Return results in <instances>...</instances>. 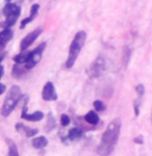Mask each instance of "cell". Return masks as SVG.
Instances as JSON below:
<instances>
[{"instance_id":"obj_19","label":"cell","mask_w":152,"mask_h":156,"mask_svg":"<svg viewBox=\"0 0 152 156\" xmlns=\"http://www.w3.org/2000/svg\"><path fill=\"white\" fill-rule=\"evenodd\" d=\"M39 9H40V4L35 3L34 5L31 6V9H30V15H29V18L34 20L35 17H37L38 12H39Z\"/></svg>"},{"instance_id":"obj_28","label":"cell","mask_w":152,"mask_h":156,"mask_svg":"<svg viewBox=\"0 0 152 156\" xmlns=\"http://www.w3.org/2000/svg\"><path fill=\"white\" fill-rule=\"evenodd\" d=\"M6 1H7V2H9V1H11V0H6Z\"/></svg>"},{"instance_id":"obj_9","label":"cell","mask_w":152,"mask_h":156,"mask_svg":"<svg viewBox=\"0 0 152 156\" xmlns=\"http://www.w3.org/2000/svg\"><path fill=\"white\" fill-rule=\"evenodd\" d=\"M21 118L26 121H30V122H39L44 119V114L42 112H34L32 114H28L27 112V106L24 105L23 110H22Z\"/></svg>"},{"instance_id":"obj_23","label":"cell","mask_w":152,"mask_h":156,"mask_svg":"<svg viewBox=\"0 0 152 156\" xmlns=\"http://www.w3.org/2000/svg\"><path fill=\"white\" fill-rule=\"evenodd\" d=\"M31 21H32V19H30L29 17H27V18L23 19V20H22V21H21V24H20V28L23 29L24 27L26 26V25L28 24V23H30V22H31Z\"/></svg>"},{"instance_id":"obj_25","label":"cell","mask_w":152,"mask_h":156,"mask_svg":"<svg viewBox=\"0 0 152 156\" xmlns=\"http://www.w3.org/2000/svg\"><path fill=\"white\" fill-rule=\"evenodd\" d=\"M135 143L136 144H143V137L142 136H138V137H136L135 138Z\"/></svg>"},{"instance_id":"obj_16","label":"cell","mask_w":152,"mask_h":156,"mask_svg":"<svg viewBox=\"0 0 152 156\" xmlns=\"http://www.w3.org/2000/svg\"><path fill=\"white\" fill-rule=\"evenodd\" d=\"M25 70H26V68L22 67L21 65H19V64L15 65L14 68H13V76L15 78L22 77L25 74Z\"/></svg>"},{"instance_id":"obj_24","label":"cell","mask_w":152,"mask_h":156,"mask_svg":"<svg viewBox=\"0 0 152 156\" xmlns=\"http://www.w3.org/2000/svg\"><path fill=\"white\" fill-rule=\"evenodd\" d=\"M140 101H141V99H138V101L135 102V114H136V115H139V114H140V110H139Z\"/></svg>"},{"instance_id":"obj_8","label":"cell","mask_w":152,"mask_h":156,"mask_svg":"<svg viewBox=\"0 0 152 156\" xmlns=\"http://www.w3.org/2000/svg\"><path fill=\"white\" fill-rule=\"evenodd\" d=\"M105 69V62L103 58L98 57L95 62H93V65L91 66V74L93 77H99L101 74L103 73Z\"/></svg>"},{"instance_id":"obj_1","label":"cell","mask_w":152,"mask_h":156,"mask_svg":"<svg viewBox=\"0 0 152 156\" xmlns=\"http://www.w3.org/2000/svg\"><path fill=\"white\" fill-rule=\"evenodd\" d=\"M121 129V120L114 119L108 124L107 128L101 137V143L97 148V153L100 156H107L113 152L114 148L118 142Z\"/></svg>"},{"instance_id":"obj_2","label":"cell","mask_w":152,"mask_h":156,"mask_svg":"<svg viewBox=\"0 0 152 156\" xmlns=\"http://www.w3.org/2000/svg\"><path fill=\"white\" fill-rule=\"evenodd\" d=\"M87 40V34L83 30H80L75 34L74 39L72 40V43L70 45L69 48V53H68V58L66 62V67L68 69H71L74 66L76 59H77L78 55H79L80 51H81L85 42Z\"/></svg>"},{"instance_id":"obj_22","label":"cell","mask_w":152,"mask_h":156,"mask_svg":"<svg viewBox=\"0 0 152 156\" xmlns=\"http://www.w3.org/2000/svg\"><path fill=\"white\" fill-rule=\"evenodd\" d=\"M60 124L63 125V126H68V125L70 124V118L68 115H62V117H60Z\"/></svg>"},{"instance_id":"obj_26","label":"cell","mask_w":152,"mask_h":156,"mask_svg":"<svg viewBox=\"0 0 152 156\" xmlns=\"http://www.w3.org/2000/svg\"><path fill=\"white\" fill-rule=\"evenodd\" d=\"M1 59H2V57H0V62H1ZM3 73H4V69H3V67H2V65L0 64V79L3 76Z\"/></svg>"},{"instance_id":"obj_6","label":"cell","mask_w":152,"mask_h":156,"mask_svg":"<svg viewBox=\"0 0 152 156\" xmlns=\"http://www.w3.org/2000/svg\"><path fill=\"white\" fill-rule=\"evenodd\" d=\"M41 34H42V28H37V29H34V31L29 32V34L22 40L21 43H20V48H21L22 51H25L27 48H29L32 43L39 37V36Z\"/></svg>"},{"instance_id":"obj_20","label":"cell","mask_w":152,"mask_h":156,"mask_svg":"<svg viewBox=\"0 0 152 156\" xmlns=\"http://www.w3.org/2000/svg\"><path fill=\"white\" fill-rule=\"evenodd\" d=\"M93 105H94V107H95V110H97V112H102V110L105 109L104 104H103L101 101H99V100H96V101H94Z\"/></svg>"},{"instance_id":"obj_17","label":"cell","mask_w":152,"mask_h":156,"mask_svg":"<svg viewBox=\"0 0 152 156\" xmlns=\"http://www.w3.org/2000/svg\"><path fill=\"white\" fill-rule=\"evenodd\" d=\"M6 143L9 145V156H19V152H18L17 146L9 138H6Z\"/></svg>"},{"instance_id":"obj_13","label":"cell","mask_w":152,"mask_h":156,"mask_svg":"<svg viewBox=\"0 0 152 156\" xmlns=\"http://www.w3.org/2000/svg\"><path fill=\"white\" fill-rule=\"evenodd\" d=\"M85 120L91 125H97L98 123H99V117H98V115L96 114L95 112H93V110L89 112L88 114L85 115Z\"/></svg>"},{"instance_id":"obj_11","label":"cell","mask_w":152,"mask_h":156,"mask_svg":"<svg viewBox=\"0 0 152 156\" xmlns=\"http://www.w3.org/2000/svg\"><path fill=\"white\" fill-rule=\"evenodd\" d=\"M16 129L19 133H22V134H24L25 136H27V137L34 136V135L39 132V130L38 129H32V128L25 126V125L21 124V123H18V124L16 125Z\"/></svg>"},{"instance_id":"obj_27","label":"cell","mask_w":152,"mask_h":156,"mask_svg":"<svg viewBox=\"0 0 152 156\" xmlns=\"http://www.w3.org/2000/svg\"><path fill=\"white\" fill-rule=\"evenodd\" d=\"M5 90H6V87H5V85L4 84H2V83H0V95H2L4 92H5Z\"/></svg>"},{"instance_id":"obj_18","label":"cell","mask_w":152,"mask_h":156,"mask_svg":"<svg viewBox=\"0 0 152 156\" xmlns=\"http://www.w3.org/2000/svg\"><path fill=\"white\" fill-rule=\"evenodd\" d=\"M55 126H56V124H55L54 118H52L51 115H49V118H48V120H47L46 125H45V129H46L47 132H50L53 129V128H55Z\"/></svg>"},{"instance_id":"obj_4","label":"cell","mask_w":152,"mask_h":156,"mask_svg":"<svg viewBox=\"0 0 152 156\" xmlns=\"http://www.w3.org/2000/svg\"><path fill=\"white\" fill-rule=\"evenodd\" d=\"M2 14L4 15L5 19L4 21L0 22V27L4 29L9 28L16 23V21L19 18L20 14H21V7L14 3H7L2 9Z\"/></svg>"},{"instance_id":"obj_15","label":"cell","mask_w":152,"mask_h":156,"mask_svg":"<svg viewBox=\"0 0 152 156\" xmlns=\"http://www.w3.org/2000/svg\"><path fill=\"white\" fill-rule=\"evenodd\" d=\"M81 135H82V130L79 129V128H72L68 132V138L70 140H77V138L81 137Z\"/></svg>"},{"instance_id":"obj_14","label":"cell","mask_w":152,"mask_h":156,"mask_svg":"<svg viewBox=\"0 0 152 156\" xmlns=\"http://www.w3.org/2000/svg\"><path fill=\"white\" fill-rule=\"evenodd\" d=\"M28 55H29V52L27 51H22L21 53L17 54L16 56L14 57V60L16 64H19V65H22L27 62V59H28Z\"/></svg>"},{"instance_id":"obj_12","label":"cell","mask_w":152,"mask_h":156,"mask_svg":"<svg viewBox=\"0 0 152 156\" xmlns=\"http://www.w3.org/2000/svg\"><path fill=\"white\" fill-rule=\"evenodd\" d=\"M32 146L35 149H42V148L46 147L48 144V140L45 136H38L34 137L31 142Z\"/></svg>"},{"instance_id":"obj_10","label":"cell","mask_w":152,"mask_h":156,"mask_svg":"<svg viewBox=\"0 0 152 156\" xmlns=\"http://www.w3.org/2000/svg\"><path fill=\"white\" fill-rule=\"evenodd\" d=\"M13 37V30L9 28L3 29L2 31H0V51L4 49L5 45L12 40Z\"/></svg>"},{"instance_id":"obj_7","label":"cell","mask_w":152,"mask_h":156,"mask_svg":"<svg viewBox=\"0 0 152 156\" xmlns=\"http://www.w3.org/2000/svg\"><path fill=\"white\" fill-rule=\"evenodd\" d=\"M42 98L45 101H55V100H57V94L55 92V87L52 82L48 81L44 85L42 90Z\"/></svg>"},{"instance_id":"obj_5","label":"cell","mask_w":152,"mask_h":156,"mask_svg":"<svg viewBox=\"0 0 152 156\" xmlns=\"http://www.w3.org/2000/svg\"><path fill=\"white\" fill-rule=\"evenodd\" d=\"M45 47H46V43H41L37 48L29 52L28 59L25 62V66H24L26 68V70H30L37 66V64L42 58V54H43V51L45 50Z\"/></svg>"},{"instance_id":"obj_21","label":"cell","mask_w":152,"mask_h":156,"mask_svg":"<svg viewBox=\"0 0 152 156\" xmlns=\"http://www.w3.org/2000/svg\"><path fill=\"white\" fill-rule=\"evenodd\" d=\"M136 94H138V96H139V99H142V97H143L144 94H145V87H144V85L143 84L136 85Z\"/></svg>"},{"instance_id":"obj_3","label":"cell","mask_w":152,"mask_h":156,"mask_svg":"<svg viewBox=\"0 0 152 156\" xmlns=\"http://www.w3.org/2000/svg\"><path fill=\"white\" fill-rule=\"evenodd\" d=\"M21 99V90L18 85H13L7 92L5 100L3 102V105L1 107V115L3 117H9L11 112L16 107L18 102Z\"/></svg>"}]
</instances>
